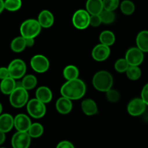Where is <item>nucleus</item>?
Masks as SVG:
<instances>
[{
  "label": "nucleus",
  "instance_id": "nucleus-1",
  "mask_svg": "<svg viewBox=\"0 0 148 148\" xmlns=\"http://www.w3.org/2000/svg\"><path fill=\"white\" fill-rule=\"evenodd\" d=\"M86 85L81 79L76 78L67 80L61 87L60 93L62 96L70 100H78L82 98L86 93Z\"/></svg>",
  "mask_w": 148,
  "mask_h": 148
},
{
  "label": "nucleus",
  "instance_id": "nucleus-2",
  "mask_svg": "<svg viewBox=\"0 0 148 148\" xmlns=\"http://www.w3.org/2000/svg\"><path fill=\"white\" fill-rule=\"evenodd\" d=\"M93 86L100 92H107L111 89L113 78L111 74L107 71H100L94 75L92 79Z\"/></svg>",
  "mask_w": 148,
  "mask_h": 148
},
{
  "label": "nucleus",
  "instance_id": "nucleus-3",
  "mask_svg": "<svg viewBox=\"0 0 148 148\" xmlns=\"http://www.w3.org/2000/svg\"><path fill=\"white\" fill-rule=\"evenodd\" d=\"M41 26L39 21L34 19H29L23 22L20 25V31L21 36L25 38H36L40 33Z\"/></svg>",
  "mask_w": 148,
  "mask_h": 148
},
{
  "label": "nucleus",
  "instance_id": "nucleus-4",
  "mask_svg": "<svg viewBox=\"0 0 148 148\" xmlns=\"http://www.w3.org/2000/svg\"><path fill=\"white\" fill-rule=\"evenodd\" d=\"M28 97V90L23 87L15 88L10 94V103L14 108H22L27 104Z\"/></svg>",
  "mask_w": 148,
  "mask_h": 148
},
{
  "label": "nucleus",
  "instance_id": "nucleus-5",
  "mask_svg": "<svg viewBox=\"0 0 148 148\" xmlns=\"http://www.w3.org/2000/svg\"><path fill=\"white\" fill-rule=\"evenodd\" d=\"M27 111L29 115L33 118H42L46 114V106L45 103L37 98L31 99L27 103Z\"/></svg>",
  "mask_w": 148,
  "mask_h": 148
},
{
  "label": "nucleus",
  "instance_id": "nucleus-6",
  "mask_svg": "<svg viewBox=\"0 0 148 148\" xmlns=\"http://www.w3.org/2000/svg\"><path fill=\"white\" fill-rule=\"evenodd\" d=\"M90 14L85 10H78L73 15L72 23L78 30H84L89 25Z\"/></svg>",
  "mask_w": 148,
  "mask_h": 148
},
{
  "label": "nucleus",
  "instance_id": "nucleus-7",
  "mask_svg": "<svg viewBox=\"0 0 148 148\" xmlns=\"http://www.w3.org/2000/svg\"><path fill=\"white\" fill-rule=\"evenodd\" d=\"M7 68L10 76L15 79L23 77L26 72V64L20 59H16L12 61Z\"/></svg>",
  "mask_w": 148,
  "mask_h": 148
},
{
  "label": "nucleus",
  "instance_id": "nucleus-8",
  "mask_svg": "<svg viewBox=\"0 0 148 148\" xmlns=\"http://www.w3.org/2000/svg\"><path fill=\"white\" fill-rule=\"evenodd\" d=\"M31 68L38 73H44L46 72L49 67V62L44 55H35L30 59Z\"/></svg>",
  "mask_w": 148,
  "mask_h": 148
},
{
  "label": "nucleus",
  "instance_id": "nucleus-9",
  "mask_svg": "<svg viewBox=\"0 0 148 148\" xmlns=\"http://www.w3.org/2000/svg\"><path fill=\"white\" fill-rule=\"evenodd\" d=\"M30 139L28 132L17 131L12 138V145L14 148H28L30 145Z\"/></svg>",
  "mask_w": 148,
  "mask_h": 148
},
{
  "label": "nucleus",
  "instance_id": "nucleus-10",
  "mask_svg": "<svg viewBox=\"0 0 148 148\" xmlns=\"http://www.w3.org/2000/svg\"><path fill=\"white\" fill-rule=\"evenodd\" d=\"M125 59L130 66H139L144 60V53L138 47H133L127 51Z\"/></svg>",
  "mask_w": 148,
  "mask_h": 148
},
{
  "label": "nucleus",
  "instance_id": "nucleus-11",
  "mask_svg": "<svg viewBox=\"0 0 148 148\" xmlns=\"http://www.w3.org/2000/svg\"><path fill=\"white\" fill-rule=\"evenodd\" d=\"M146 103L142 98H134L128 104V113L132 116H138L145 112L146 109Z\"/></svg>",
  "mask_w": 148,
  "mask_h": 148
},
{
  "label": "nucleus",
  "instance_id": "nucleus-12",
  "mask_svg": "<svg viewBox=\"0 0 148 148\" xmlns=\"http://www.w3.org/2000/svg\"><path fill=\"white\" fill-rule=\"evenodd\" d=\"M110 54V46L100 43L93 49L91 56L97 62H103L109 57Z\"/></svg>",
  "mask_w": 148,
  "mask_h": 148
},
{
  "label": "nucleus",
  "instance_id": "nucleus-13",
  "mask_svg": "<svg viewBox=\"0 0 148 148\" xmlns=\"http://www.w3.org/2000/svg\"><path fill=\"white\" fill-rule=\"evenodd\" d=\"M31 125L30 118L27 115L20 114L14 118V127L17 131L28 132Z\"/></svg>",
  "mask_w": 148,
  "mask_h": 148
},
{
  "label": "nucleus",
  "instance_id": "nucleus-14",
  "mask_svg": "<svg viewBox=\"0 0 148 148\" xmlns=\"http://www.w3.org/2000/svg\"><path fill=\"white\" fill-rule=\"evenodd\" d=\"M73 104L71 100L66 97H61L56 102V109L58 112L62 115L68 114L71 111Z\"/></svg>",
  "mask_w": 148,
  "mask_h": 148
},
{
  "label": "nucleus",
  "instance_id": "nucleus-15",
  "mask_svg": "<svg viewBox=\"0 0 148 148\" xmlns=\"http://www.w3.org/2000/svg\"><path fill=\"white\" fill-rule=\"evenodd\" d=\"M37 20L39 21L41 27L49 28V27H52L54 23V16L51 12L45 10L39 13Z\"/></svg>",
  "mask_w": 148,
  "mask_h": 148
},
{
  "label": "nucleus",
  "instance_id": "nucleus-16",
  "mask_svg": "<svg viewBox=\"0 0 148 148\" xmlns=\"http://www.w3.org/2000/svg\"><path fill=\"white\" fill-rule=\"evenodd\" d=\"M14 127V118L9 114L0 116V131L4 133L9 132Z\"/></svg>",
  "mask_w": 148,
  "mask_h": 148
},
{
  "label": "nucleus",
  "instance_id": "nucleus-17",
  "mask_svg": "<svg viewBox=\"0 0 148 148\" xmlns=\"http://www.w3.org/2000/svg\"><path fill=\"white\" fill-rule=\"evenodd\" d=\"M81 109L86 116H94L98 112V108L92 99H85L81 103Z\"/></svg>",
  "mask_w": 148,
  "mask_h": 148
},
{
  "label": "nucleus",
  "instance_id": "nucleus-18",
  "mask_svg": "<svg viewBox=\"0 0 148 148\" xmlns=\"http://www.w3.org/2000/svg\"><path fill=\"white\" fill-rule=\"evenodd\" d=\"M86 8L90 14H100L104 9L102 0H87Z\"/></svg>",
  "mask_w": 148,
  "mask_h": 148
},
{
  "label": "nucleus",
  "instance_id": "nucleus-19",
  "mask_svg": "<svg viewBox=\"0 0 148 148\" xmlns=\"http://www.w3.org/2000/svg\"><path fill=\"white\" fill-rule=\"evenodd\" d=\"M36 96L38 100L44 103H48L52 99V92L49 88L45 86L39 87L36 92Z\"/></svg>",
  "mask_w": 148,
  "mask_h": 148
},
{
  "label": "nucleus",
  "instance_id": "nucleus-20",
  "mask_svg": "<svg viewBox=\"0 0 148 148\" xmlns=\"http://www.w3.org/2000/svg\"><path fill=\"white\" fill-rule=\"evenodd\" d=\"M16 88V82L14 78L11 77L1 79L0 83V90L4 95H10Z\"/></svg>",
  "mask_w": 148,
  "mask_h": 148
},
{
  "label": "nucleus",
  "instance_id": "nucleus-21",
  "mask_svg": "<svg viewBox=\"0 0 148 148\" xmlns=\"http://www.w3.org/2000/svg\"><path fill=\"white\" fill-rule=\"evenodd\" d=\"M136 43L137 47L143 52H148V30H142L138 33Z\"/></svg>",
  "mask_w": 148,
  "mask_h": 148
},
{
  "label": "nucleus",
  "instance_id": "nucleus-22",
  "mask_svg": "<svg viewBox=\"0 0 148 148\" xmlns=\"http://www.w3.org/2000/svg\"><path fill=\"white\" fill-rule=\"evenodd\" d=\"M10 47H11L12 50L14 52H16V53L22 52L26 47V39L23 36L15 38L12 41L11 44H10Z\"/></svg>",
  "mask_w": 148,
  "mask_h": 148
},
{
  "label": "nucleus",
  "instance_id": "nucleus-23",
  "mask_svg": "<svg viewBox=\"0 0 148 148\" xmlns=\"http://www.w3.org/2000/svg\"><path fill=\"white\" fill-rule=\"evenodd\" d=\"M100 40L101 43L110 46L115 43V37L114 33L110 30H104L101 33L100 36Z\"/></svg>",
  "mask_w": 148,
  "mask_h": 148
},
{
  "label": "nucleus",
  "instance_id": "nucleus-24",
  "mask_svg": "<svg viewBox=\"0 0 148 148\" xmlns=\"http://www.w3.org/2000/svg\"><path fill=\"white\" fill-rule=\"evenodd\" d=\"M79 75V71L78 68L74 65H68L64 69L63 76L67 80L76 79Z\"/></svg>",
  "mask_w": 148,
  "mask_h": 148
},
{
  "label": "nucleus",
  "instance_id": "nucleus-25",
  "mask_svg": "<svg viewBox=\"0 0 148 148\" xmlns=\"http://www.w3.org/2000/svg\"><path fill=\"white\" fill-rule=\"evenodd\" d=\"M23 87L27 90L33 89L37 85V79L33 75H28L23 77L22 80Z\"/></svg>",
  "mask_w": 148,
  "mask_h": 148
},
{
  "label": "nucleus",
  "instance_id": "nucleus-26",
  "mask_svg": "<svg viewBox=\"0 0 148 148\" xmlns=\"http://www.w3.org/2000/svg\"><path fill=\"white\" fill-rule=\"evenodd\" d=\"M28 132L31 138H38L43 134L44 128L39 123H33L31 124Z\"/></svg>",
  "mask_w": 148,
  "mask_h": 148
},
{
  "label": "nucleus",
  "instance_id": "nucleus-27",
  "mask_svg": "<svg viewBox=\"0 0 148 148\" xmlns=\"http://www.w3.org/2000/svg\"><path fill=\"white\" fill-rule=\"evenodd\" d=\"M126 72L128 78L131 80H137L140 78L141 75H142V71L139 66H130L129 65Z\"/></svg>",
  "mask_w": 148,
  "mask_h": 148
},
{
  "label": "nucleus",
  "instance_id": "nucleus-28",
  "mask_svg": "<svg viewBox=\"0 0 148 148\" xmlns=\"http://www.w3.org/2000/svg\"><path fill=\"white\" fill-rule=\"evenodd\" d=\"M120 10L126 15H130L135 10L134 4L130 0H124L120 4Z\"/></svg>",
  "mask_w": 148,
  "mask_h": 148
},
{
  "label": "nucleus",
  "instance_id": "nucleus-29",
  "mask_svg": "<svg viewBox=\"0 0 148 148\" xmlns=\"http://www.w3.org/2000/svg\"><path fill=\"white\" fill-rule=\"evenodd\" d=\"M100 16L101 17L102 23H104V24H110V23H113L114 22L115 19V16L113 11L104 10V9L100 12Z\"/></svg>",
  "mask_w": 148,
  "mask_h": 148
},
{
  "label": "nucleus",
  "instance_id": "nucleus-30",
  "mask_svg": "<svg viewBox=\"0 0 148 148\" xmlns=\"http://www.w3.org/2000/svg\"><path fill=\"white\" fill-rule=\"evenodd\" d=\"M22 6L21 0H5L4 9L10 12H15L20 10Z\"/></svg>",
  "mask_w": 148,
  "mask_h": 148
},
{
  "label": "nucleus",
  "instance_id": "nucleus-31",
  "mask_svg": "<svg viewBox=\"0 0 148 148\" xmlns=\"http://www.w3.org/2000/svg\"><path fill=\"white\" fill-rule=\"evenodd\" d=\"M129 66V64L126 59H119L115 63L114 67L118 72L123 73V72H126Z\"/></svg>",
  "mask_w": 148,
  "mask_h": 148
},
{
  "label": "nucleus",
  "instance_id": "nucleus-32",
  "mask_svg": "<svg viewBox=\"0 0 148 148\" xmlns=\"http://www.w3.org/2000/svg\"><path fill=\"white\" fill-rule=\"evenodd\" d=\"M104 10L114 11L119 6V0H102Z\"/></svg>",
  "mask_w": 148,
  "mask_h": 148
},
{
  "label": "nucleus",
  "instance_id": "nucleus-33",
  "mask_svg": "<svg viewBox=\"0 0 148 148\" xmlns=\"http://www.w3.org/2000/svg\"><path fill=\"white\" fill-rule=\"evenodd\" d=\"M106 92V98L107 101L111 103H116L120 99V94L115 90L110 89Z\"/></svg>",
  "mask_w": 148,
  "mask_h": 148
},
{
  "label": "nucleus",
  "instance_id": "nucleus-34",
  "mask_svg": "<svg viewBox=\"0 0 148 148\" xmlns=\"http://www.w3.org/2000/svg\"><path fill=\"white\" fill-rule=\"evenodd\" d=\"M102 23L101 17L100 14H90L89 25L92 27H98Z\"/></svg>",
  "mask_w": 148,
  "mask_h": 148
},
{
  "label": "nucleus",
  "instance_id": "nucleus-35",
  "mask_svg": "<svg viewBox=\"0 0 148 148\" xmlns=\"http://www.w3.org/2000/svg\"><path fill=\"white\" fill-rule=\"evenodd\" d=\"M141 98L143 100L146 105L148 106V83H147L142 88V92H141Z\"/></svg>",
  "mask_w": 148,
  "mask_h": 148
},
{
  "label": "nucleus",
  "instance_id": "nucleus-36",
  "mask_svg": "<svg viewBox=\"0 0 148 148\" xmlns=\"http://www.w3.org/2000/svg\"><path fill=\"white\" fill-rule=\"evenodd\" d=\"M10 77L8 68L7 67H0V79H5V78Z\"/></svg>",
  "mask_w": 148,
  "mask_h": 148
},
{
  "label": "nucleus",
  "instance_id": "nucleus-37",
  "mask_svg": "<svg viewBox=\"0 0 148 148\" xmlns=\"http://www.w3.org/2000/svg\"><path fill=\"white\" fill-rule=\"evenodd\" d=\"M57 148H73L74 145L68 141H62L57 145Z\"/></svg>",
  "mask_w": 148,
  "mask_h": 148
},
{
  "label": "nucleus",
  "instance_id": "nucleus-38",
  "mask_svg": "<svg viewBox=\"0 0 148 148\" xmlns=\"http://www.w3.org/2000/svg\"><path fill=\"white\" fill-rule=\"evenodd\" d=\"M25 39H26V46H28V47H32L34 45V38H28Z\"/></svg>",
  "mask_w": 148,
  "mask_h": 148
},
{
  "label": "nucleus",
  "instance_id": "nucleus-39",
  "mask_svg": "<svg viewBox=\"0 0 148 148\" xmlns=\"http://www.w3.org/2000/svg\"><path fill=\"white\" fill-rule=\"evenodd\" d=\"M5 133L3 132L0 131V145H2L3 143L5 141Z\"/></svg>",
  "mask_w": 148,
  "mask_h": 148
},
{
  "label": "nucleus",
  "instance_id": "nucleus-40",
  "mask_svg": "<svg viewBox=\"0 0 148 148\" xmlns=\"http://www.w3.org/2000/svg\"><path fill=\"white\" fill-rule=\"evenodd\" d=\"M4 9V0H0V14L3 12Z\"/></svg>",
  "mask_w": 148,
  "mask_h": 148
},
{
  "label": "nucleus",
  "instance_id": "nucleus-41",
  "mask_svg": "<svg viewBox=\"0 0 148 148\" xmlns=\"http://www.w3.org/2000/svg\"><path fill=\"white\" fill-rule=\"evenodd\" d=\"M1 111H2V106H1V104L0 103V114H1Z\"/></svg>",
  "mask_w": 148,
  "mask_h": 148
}]
</instances>
